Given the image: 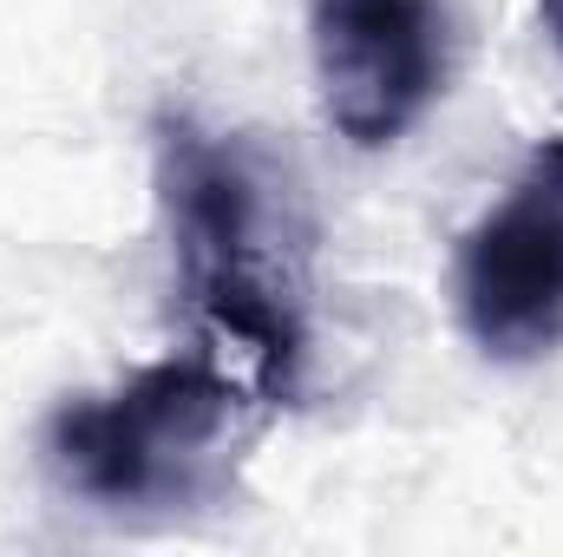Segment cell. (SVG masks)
Segmentation results:
<instances>
[{
	"instance_id": "obj_3",
	"label": "cell",
	"mask_w": 563,
	"mask_h": 557,
	"mask_svg": "<svg viewBox=\"0 0 563 557\" xmlns=\"http://www.w3.org/2000/svg\"><path fill=\"white\" fill-rule=\"evenodd\" d=\"M452 308L465 341L498 368L563 348V139L531 144L505 197L459 237Z\"/></svg>"
},
{
	"instance_id": "obj_1",
	"label": "cell",
	"mask_w": 563,
	"mask_h": 557,
	"mask_svg": "<svg viewBox=\"0 0 563 557\" xmlns=\"http://www.w3.org/2000/svg\"><path fill=\"white\" fill-rule=\"evenodd\" d=\"M151 177L170 288L263 414L308 394L314 361V217L295 164L263 132H217L184 106L151 119Z\"/></svg>"
},
{
	"instance_id": "obj_2",
	"label": "cell",
	"mask_w": 563,
	"mask_h": 557,
	"mask_svg": "<svg viewBox=\"0 0 563 557\" xmlns=\"http://www.w3.org/2000/svg\"><path fill=\"white\" fill-rule=\"evenodd\" d=\"M256 394L230 361L170 354L59 401L40 426V466L59 499L112 525H184L236 492Z\"/></svg>"
},
{
	"instance_id": "obj_5",
	"label": "cell",
	"mask_w": 563,
	"mask_h": 557,
	"mask_svg": "<svg viewBox=\"0 0 563 557\" xmlns=\"http://www.w3.org/2000/svg\"><path fill=\"white\" fill-rule=\"evenodd\" d=\"M538 13H544V33H551V46L563 53V0H538Z\"/></svg>"
},
{
	"instance_id": "obj_4",
	"label": "cell",
	"mask_w": 563,
	"mask_h": 557,
	"mask_svg": "<svg viewBox=\"0 0 563 557\" xmlns=\"http://www.w3.org/2000/svg\"><path fill=\"white\" fill-rule=\"evenodd\" d=\"M314 92L334 139L354 151L400 144L445 92V0H308Z\"/></svg>"
}]
</instances>
